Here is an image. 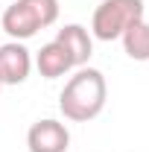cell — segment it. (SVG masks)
Listing matches in <instances>:
<instances>
[{"instance_id": "1", "label": "cell", "mask_w": 149, "mask_h": 152, "mask_svg": "<svg viewBox=\"0 0 149 152\" xmlns=\"http://www.w3.org/2000/svg\"><path fill=\"white\" fill-rule=\"evenodd\" d=\"M105 99H108V85H105L102 70L79 67L67 79L64 91L58 94V108L70 123H88L99 117V111L105 108Z\"/></svg>"}, {"instance_id": "9", "label": "cell", "mask_w": 149, "mask_h": 152, "mask_svg": "<svg viewBox=\"0 0 149 152\" xmlns=\"http://www.w3.org/2000/svg\"><path fill=\"white\" fill-rule=\"evenodd\" d=\"M23 3L32 9V15L41 23V29L44 26H53L58 20V0H23Z\"/></svg>"}, {"instance_id": "5", "label": "cell", "mask_w": 149, "mask_h": 152, "mask_svg": "<svg viewBox=\"0 0 149 152\" xmlns=\"http://www.w3.org/2000/svg\"><path fill=\"white\" fill-rule=\"evenodd\" d=\"M56 41L67 50V56L73 61V67H85L88 58L93 56V35L82 23H67L56 32Z\"/></svg>"}, {"instance_id": "2", "label": "cell", "mask_w": 149, "mask_h": 152, "mask_svg": "<svg viewBox=\"0 0 149 152\" xmlns=\"http://www.w3.org/2000/svg\"><path fill=\"white\" fill-rule=\"evenodd\" d=\"M134 20H143V0H102L93 9L91 35L99 41H117Z\"/></svg>"}, {"instance_id": "10", "label": "cell", "mask_w": 149, "mask_h": 152, "mask_svg": "<svg viewBox=\"0 0 149 152\" xmlns=\"http://www.w3.org/2000/svg\"><path fill=\"white\" fill-rule=\"evenodd\" d=\"M0 88H3V85H0Z\"/></svg>"}, {"instance_id": "8", "label": "cell", "mask_w": 149, "mask_h": 152, "mask_svg": "<svg viewBox=\"0 0 149 152\" xmlns=\"http://www.w3.org/2000/svg\"><path fill=\"white\" fill-rule=\"evenodd\" d=\"M126 56L134 61H149V23L146 20H134L129 29L120 35Z\"/></svg>"}, {"instance_id": "7", "label": "cell", "mask_w": 149, "mask_h": 152, "mask_svg": "<svg viewBox=\"0 0 149 152\" xmlns=\"http://www.w3.org/2000/svg\"><path fill=\"white\" fill-rule=\"evenodd\" d=\"M35 67H38V73L44 76V79H58V76L67 73V70H73V61L67 56V50L53 38L50 44H44L35 53Z\"/></svg>"}, {"instance_id": "3", "label": "cell", "mask_w": 149, "mask_h": 152, "mask_svg": "<svg viewBox=\"0 0 149 152\" xmlns=\"http://www.w3.org/2000/svg\"><path fill=\"white\" fill-rule=\"evenodd\" d=\"M26 146H29V152H67L70 149V132L61 120L44 117V120L29 126Z\"/></svg>"}, {"instance_id": "4", "label": "cell", "mask_w": 149, "mask_h": 152, "mask_svg": "<svg viewBox=\"0 0 149 152\" xmlns=\"http://www.w3.org/2000/svg\"><path fill=\"white\" fill-rule=\"evenodd\" d=\"M32 70V56L23 41L0 44V85H20Z\"/></svg>"}, {"instance_id": "6", "label": "cell", "mask_w": 149, "mask_h": 152, "mask_svg": "<svg viewBox=\"0 0 149 152\" xmlns=\"http://www.w3.org/2000/svg\"><path fill=\"white\" fill-rule=\"evenodd\" d=\"M3 29H6V35L12 38V41H26V38H32L41 29V23L38 18L32 15V9L23 3V0H15V3H9L6 6V12H3Z\"/></svg>"}]
</instances>
